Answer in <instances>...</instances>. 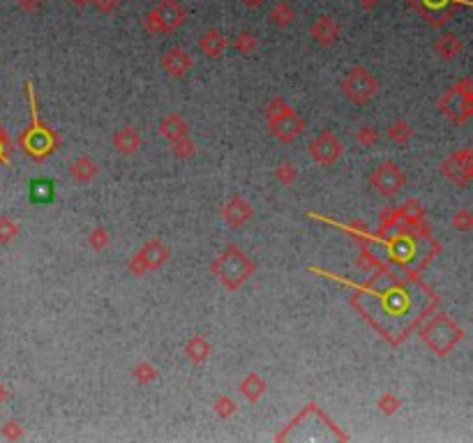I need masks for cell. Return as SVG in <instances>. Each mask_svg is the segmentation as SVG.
Instances as JSON below:
<instances>
[{
  "instance_id": "1",
  "label": "cell",
  "mask_w": 473,
  "mask_h": 443,
  "mask_svg": "<svg viewBox=\"0 0 473 443\" xmlns=\"http://www.w3.org/2000/svg\"><path fill=\"white\" fill-rule=\"evenodd\" d=\"M212 273H215L219 280L226 284V287L238 289L240 284L245 282L252 273H254V266H252V261L242 254L240 250L228 247L224 254L212 264Z\"/></svg>"
},
{
  "instance_id": "2",
  "label": "cell",
  "mask_w": 473,
  "mask_h": 443,
  "mask_svg": "<svg viewBox=\"0 0 473 443\" xmlns=\"http://www.w3.org/2000/svg\"><path fill=\"white\" fill-rule=\"evenodd\" d=\"M342 93L346 95V100L353 102V104H369L376 93H378V81L372 76V72L365 67H351L349 72L344 74L342 83H340Z\"/></svg>"
},
{
  "instance_id": "3",
  "label": "cell",
  "mask_w": 473,
  "mask_h": 443,
  "mask_svg": "<svg viewBox=\"0 0 473 443\" xmlns=\"http://www.w3.org/2000/svg\"><path fill=\"white\" fill-rule=\"evenodd\" d=\"M406 185V178L402 169L395 164V162H381L372 171V176H369V187L374 189L378 196H383V199H392V196H397L402 189Z\"/></svg>"
},
{
  "instance_id": "4",
  "label": "cell",
  "mask_w": 473,
  "mask_h": 443,
  "mask_svg": "<svg viewBox=\"0 0 473 443\" xmlns=\"http://www.w3.org/2000/svg\"><path fill=\"white\" fill-rule=\"evenodd\" d=\"M423 337L439 355H446L460 342V328H457L453 321H448L446 316H437V319L430 323V328L425 330Z\"/></svg>"
},
{
  "instance_id": "5",
  "label": "cell",
  "mask_w": 473,
  "mask_h": 443,
  "mask_svg": "<svg viewBox=\"0 0 473 443\" xmlns=\"http://www.w3.org/2000/svg\"><path fill=\"white\" fill-rule=\"evenodd\" d=\"M169 261V250L167 245L160 240H148L144 247L139 250V254L132 259L130 271L134 275H144L148 271H157Z\"/></svg>"
},
{
  "instance_id": "6",
  "label": "cell",
  "mask_w": 473,
  "mask_h": 443,
  "mask_svg": "<svg viewBox=\"0 0 473 443\" xmlns=\"http://www.w3.org/2000/svg\"><path fill=\"white\" fill-rule=\"evenodd\" d=\"M446 178L455 183L457 187H467L473 178V153L469 148L457 150L455 155H451L444 164Z\"/></svg>"
},
{
  "instance_id": "7",
  "label": "cell",
  "mask_w": 473,
  "mask_h": 443,
  "mask_svg": "<svg viewBox=\"0 0 473 443\" xmlns=\"http://www.w3.org/2000/svg\"><path fill=\"white\" fill-rule=\"evenodd\" d=\"M342 153H344V148L333 132H321L310 144V155L314 157V162H319L321 166L335 164L342 157Z\"/></svg>"
},
{
  "instance_id": "8",
  "label": "cell",
  "mask_w": 473,
  "mask_h": 443,
  "mask_svg": "<svg viewBox=\"0 0 473 443\" xmlns=\"http://www.w3.org/2000/svg\"><path fill=\"white\" fill-rule=\"evenodd\" d=\"M439 109L444 111L446 118H451L453 123H464L473 111V100L464 97L462 93H457L455 88L448 90L444 97L439 100Z\"/></svg>"
},
{
  "instance_id": "9",
  "label": "cell",
  "mask_w": 473,
  "mask_h": 443,
  "mask_svg": "<svg viewBox=\"0 0 473 443\" xmlns=\"http://www.w3.org/2000/svg\"><path fill=\"white\" fill-rule=\"evenodd\" d=\"M151 12L157 17V21L162 23L164 33H173V30L180 28L187 21L185 7L180 5L178 0H160Z\"/></svg>"
},
{
  "instance_id": "10",
  "label": "cell",
  "mask_w": 473,
  "mask_h": 443,
  "mask_svg": "<svg viewBox=\"0 0 473 443\" xmlns=\"http://www.w3.org/2000/svg\"><path fill=\"white\" fill-rule=\"evenodd\" d=\"M268 128H270V132L282 141V144H291V141H296L303 134L305 125H303L301 118L294 114V109H289L287 114L268 121Z\"/></svg>"
},
{
  "instance_id": "11",
  "label": "cell",
  "mask_w": 473,
  "mask_h": 443,
  "mask_svg": "<svg viewBox=\"0 0 473 443\" xmlns=\"http://www.w3.org/2000/svg\"><path fill=\"white\" fill-rule=\"evenodd\" d=\"M192 65H194L192 55L183 49H169L162 55V69L173 79H183L192 69Z\"/></svg>"
},
{
  "instance_id": "12",
  "label": "cell",
  "mask_w": 473,
  "mask_h": 443,
  "mask_svg": "<svg viewBox=\"0 0 473 443\" xmlns=\"http://www.w3.org/2000/svg\"><path fill=\"white\" fill-rule=\"evenodd\" d=\"M310 35H312V39L319 46H323V49H330V46H335L337 39H340V28H337L335 19L321 17V19H317L312 23Z\"/></svg>"
},
{
  "instance_id": "13",
  "label": "cell",
  "mask_w": 473,
  "mask_h": 443,
  "mask_svg": "<svg viewBox=\"0 0 473 443\" xmlns=\"http://www.w3.org/2000/svg\"><path fill=\"white\" fill-rule=\"evenodd\" d=\"M252 205L245 199H231L222 208V217L231 229H242L252 219Z\"/></svg>"
},
{
  "instance_id": "14",
  "label": "cell",
  "mask_w": 473,
  "mask_h": 443,
  "mask_svg": "<svg viewBox=\"0 0 473 443\" xmlns=\"http://www.w3.org/2000/svg\"><path fill=\"white\" fill-rule=\"evenodd\" d=\"M114 148L118 155L128 157V155H134L137 150L141 148V134L134 130V128H123L114 134Z\"/></svg>"
},
{
  "instance_id": "15",
  "label": "cell",
  "mask_w": 473,
  "mask_h": 443,
  "mask_svg": "<svg viewBox=\"0 0 473 443\" xmlns=\"http://www.w3.org/2000/svg\"><path fill=\"white\" fill-rule=\"evenodd\" d=\"M434 51L441 60H455L464 51V42L455 33H444L434 44Z\"/></svg>"
},
{
  "instance_id": "16",
  "label": "cell",
  "mask_w": 473,
  "mask_h": 443,
  "mask_svg": "<svg viewBox=\"0 0 473 443\" xmlns=\"http://www.w3.org/2000/svg\"><path fill=\"white\" fill-rule=\"evenodd\" d=\"M160 132H162L164 139L176 141V139L187 137L189 128H187V123L178 114H169V116H164L162 121H160Z\"/></svg>"
},
{
  "instance_id": "17",
  "label": "cell",
  "mask_w": 473,
  "mask_h": 443,
  "mask_svg": "<svg viewBox=\"0 0 473 443\" xmlns=\"http://www.w3.org/2000/svg\"><path fill=\"white\" fill-rule=\"evenodd\" d=\"M199 46L208 58H219L226 49V37L219 30H206L199 39Z\"/></svg>"
},
{
  "instance_id": "18",
  "label": "cell",
  "mask_w": 473,
  "mask_h": 443,
  "mask_svg": "<svg viewBox=\"0 0 473 443\" xmlns=\"http://www.w3.org/2000/svg\"><path fill=\"white\" fill-rule=\"evenodd\" d=\"M69 173H72V178L76 180V183H90V180L97 176V164H95L90 157H76V160L72 162V166H69Z\"/></svg>"
},
{
  "instance_id": "19",
  "label": "cell",
  "mask_w": 473,
  "mask_h": 443,
  "mask_svg": "<svg viewBox=\"0 0 473 443\" xmlns=\"http://www.w3.org/2000/svg\"><path fill=\"white\" fill-rule=\"evenodd\" d=\"M185 353H187V358L194 362V365H201V362L208 358V353H210V344L206 342V337L194 335V337L189 339V342L185 344Z\"/></svg>"
},
{
  "instance_id": "20",
  "label": "cell",
  "mask_w": 473,
  "mask_h": 443,
  "mask_svg": "<svg viewBox=\"0 0 473 443\" xmlns=\"http://www.w3.org/2000/svg\"><path fill=\"white\" fill-rule=\"evenodd\" d=\"M240 393L245 395L249 402H256L266 393V381L259 374H254V372H252V374H247L240 381Z\"/></svg>"
},
{
  "instance_id": "21",
  "label": "cell",
  "mask_w": 473,
  "mask_h": 443,
  "mask_svg": "<svg viewBox=\"0 0 473 443\" xmlns=\"http://www.w3.org/2000/svg\"><path fill=\"white\" fill-rule=\"evenodd\" d=\"M270 21L277 28H287V26H291V23L296 21V10L289 3H277L270 10Z\"/></svg>"
},
{
  "instance_id": "22",
  "label": "cell",
  "mask_w": 473,
  "mask_h": 443,
  "mask_svg": "<svg viewBox=\"0 0 473 443\" xmlns=\"http://www.w3.org/2000/svg\"><path fill=\"white\" fill-rule=\"evenodd\" d=\"M411 137H413V130H411V125H409L406 121H395V123H390V128H388V139H390L395 146H406L409 141H411Z\"/></svg>"
},
{
  "instance_id": "23",
  "label": "cell",
  "mask_w": 473,
  "mask_h": 443,
  "mask_svg": "<svg viewBox=\"0 0 473 443\" xmlns=\"http://www.w3.org/2000/svg\"><path fill=\"white\" fill-rule=\"evenodd\" d=\"M30 199L35 203H51L53 201V180H35L30 185Z\"/></svg>"
},
{
  "instance_id": "24",
  "label": "cell",
  "mask_w": 473,
  "mask_h": 443,
  "mask_svg": "<svg viewBox=\"0 0 473 443\" xmlns=\"http://www.w3.org/2000/svg\"><path fill=\"white\" fill-rule=\"evenodd\" d=\"M171 146H173V155H176L178 160H189V157L196 153V148L192 144V139H189V134H187V137H183V139L171 141Z\"/></svg>"
},
{
  "instance_id": "25",
  "label": "cell",
  "mask_w": 473,
  "mask_h": 443,
  "mask_svg": "<svg viewBox=\"0 0 473 443\" xmlns=\"http://www.w3.org/2000/svg\"><path fill=\"white\" fill-rule=\"evenodd\" d=\"M399 217L404 219V224L413 226V224H418V222L423 219V210H420V205H418L416 201H406L404 205H402Z\"/></svg>"
},
{
  "instance_id": "26",
  "label": "cell",
  "mask_w": 473,
  "mask_h": 443,
  "mask_svg": "<svg viewBox=\"0 0 473 443\" xmlns=\"http://www.w3.org/2000/svg\"><path fill=\"white\" fill-rule=\"evenodd\" d=\"M157 376H160V372H157L153 365H148V362H141V365L134 367V379H137V383H141V386L153 383Z\"/></svg>"
},
{
  "instance_id": "27",
  "label": "cell",
  "mask_w": 473,
  "mask_h": 443,
  "mask_svg": "<svg viewBox=\"0 0 473 443\" xmlns=\"http://www.w3.org/2000/svg\"><path fill=\"white\" fill-rule=\"evenodd\" d=\"M233 46H235V51H238V53L249 55L252 51L256 49V39H254V35H249V33H240L238 37L233 39Z\"/></svg>"
},
{
  "instance_id": "28",
  "label": "cell",
  "mask_w": 473,
  "mask_h": 443,
  "mask_svg": "<svg viewBox=\"0 0 473 443\" xmlns=\"http://www.w3.org/2000/svg\"><path fill=\"white\" fill-rule=\"evenodd\" d=\"M356 141H358V146H362V148H372L378 141V132L374 128H369V125H362V128L358 130V134H356Z\"/></svg>"
},
{
  "instance_id": "29",
  "label": "cell",
  "mask_w": 473,
  "mask_h": 443,
  "mask_svg": "<svg viewBox=\"0 0 473 443\" xmlns=\"http://www.w3.org/2000/svg\"><path fill=\"white\" fill-rule=\"evenodd\" d=\"M275 173H277V180H280L282 185H291L298 178V169H296L294 164H280Z\"/></svg>"
},
{
  "instance_id": "30",
  "label": "cell",
  "mask_w": 473,
  "mask_h": 443,
  "mask_svg": "<svg viewBox=\"0 0 473 443\" xmlns=\"http://www.w3.org/2000/svg\"><path fill=\"white\" fill-rule=\"evenodd\" d=\"M399 407H402V402H399L392 393H385L383 397L378 400V409H381L385 416H392Z\"/></svg>"
},
{
  "instance_id": "31",
  "label": "cell",
  "mask_w": 473,
  "mask_h": 443,
  "mask_svg": "<svg viewBox=\"0 0 473 443\" xmlns=\"http://www.w3.org/2000/svg\"><path fill=\"white\" fill-rule=\"evenodd\" d=\"M212 409H215V414L219 416V418H228V416H233V411H235V402L231 400V397H219L215 404H212Z\"/></svg>"
},
{
  "instance_id": "32",
  "label": "cell",
  "mask_w": 473,
  "mask_h": 443,
  "mask_svg": "<svg viewBox=\"0 0 473 443\" xmlns=\"http://www.w3.org/2000/svg\"><path fill=\"white\" fill-rule=\"evenodd\" d=\"M453 226L457 229V231H471L473 226V215L469 210H460L457 215L453 217Z\"/></svg>"
},
{
  "instance_id": "33",
  "label": "cell",
  "mask_w": 473,
  "mask_h": 443,
  "mask_svg": "<svg viewBox=\"0 0 473 443\" xmlns=\"http://www.w3.org/2000/svg\"><path fill=\"white\" fill-rule=\"evenodd\" d=\"M88 243H90V247H92V250H102V247H107V243H109V233H107L102 226L92 229V233L88 236Z\"/></svg>"
},
{
  "instance_id": "34",
  "label": "cell",
  "mask_w": 473,
  "mask_h": 443,
  "mask_svg": "<svg viewBox=\"0 0 473 443\" xmlns=\"http://www.w3.org/2000/svg\"><path fill=\"white\" fill-rule=\"evenodd\" d=\"M14 236H17V224H14L12 219L3 217L0 219V240L3 243H10Z\"/></svg>"
},
{
  "instance_id": "35",
  "label": "cell",
  "mask_w": 473,
  "mask_h": 443,
  "mask_svg": "<svg viewBox=\"0 0 473 443\" xmlns=\"http://www.w3.org/2000/svg\"><path fill=\"white\" fill-rule=\"evenodd\" d=\"M291 107L287 104L284 100H273L270 104H268V109H266V116H268V121H273V118H277V116H282V114H287Z\"/></svg>"
},
{
  "instance_id": "36",
  "label": "cell",
  "mask_w": 473,
  "mask_h": 443,
  "mask_svg": "<svg viewBox=\"0 0 473 443\" xmlns=\"http://www.w3.org/2000/svg\"><path fill=\"white\" fill-rule=\"evenodd\" d=\"M118 3H121V0H92V5L97 7L100 12H111L118 7Z\"/></svg>"
},
{
  "instance_id": "37",
  "label": "cell",
  "mask_w": 473,
  "mask_h": 443,
  "mask_svg": "<svg viewBox=\"0 0 473 443\" xmlns=\"http://www.w3.org/2000/svg\"><path fill=\"white\" fill-rule=\"evenodd\" d=\"M17 3L23 10H37V7L42 5V0H17Z\"/></svg>"
},
{
  "instance_id": "38",
  "label": "cell",
  "mask_w": 473,
  "mask_h": 443,
  "mask_svg": "<svg viewBox=\"0 0 473 443\" xmlns=\"http://www.w3.org/2000/svg\"><path fill=\"white\" fill-rule=\"evenodd\" d=\"M356 3L362 7V10H374V7L381 3V0H356Z\"/></svg>"
},
{
  "instance_id": "39",
  "label": "cell",
  "mask_w": 473,
  "mask_h": 443,
  "mask_svg": "<svg viewBox=\"0 0 473 443\" xmlns=\"http://www.w3.org/2000/svg\"><path fill=\"white\" fill-rule=\"evenodd\" d=\"M72 3H74L76 7H83V5H88V3H92V0H72Z\"/></svg>"
}]
</instances>
